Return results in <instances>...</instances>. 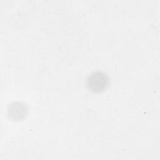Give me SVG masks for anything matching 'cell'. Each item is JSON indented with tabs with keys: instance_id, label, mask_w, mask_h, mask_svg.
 Segmentation results:
<instances>
[{
	"instance_id": "7a4b0ae2",
	"label": "cell",
	"mask_w": 160,
	"mask_h": 160,
	"mask_svg": "<svg viewBox=\"0 0 160 160\" xmlns=\"http://www.w3.org/2000/svg\"><path fill=\"white\" fill-rule=\"evenodd\" d=\"M28 108L26 105L21 102H15L9 106L8 115L9 118L19 121L24 118L27 114Z\"/></svg>"
},
{
	"instance_id": "6da1fadb",
	"label": "cell",
	"mask_w": 160,
	"mask_h": 160,
	"mask_svg": "<svg viewBox=\"0 0 160 160\" xmlns=\"http://www.w3.org/2000/svg\"><path fill=\"white\" fill-rule=\"evenodd\" d=\"M86 84L89 91L93 92H99L108 88L109 79L105 73L101 71H95L89 75Z\"/></svg>"
}]
</instances>
